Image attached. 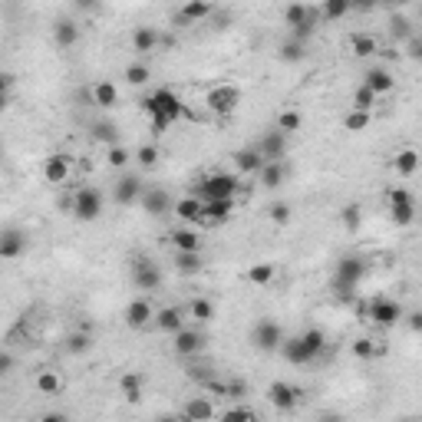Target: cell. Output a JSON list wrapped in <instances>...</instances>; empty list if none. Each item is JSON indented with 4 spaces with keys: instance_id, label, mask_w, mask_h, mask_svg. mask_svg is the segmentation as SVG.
<instances>
[{
    "instance_id": "cell-32",
    "label": "cell",
    "mask_w": 422,
    "mask_h": 422,
    "mask_svg": "<svg viewBox=\"0 0 422 422\" xmlns=\"http://www.w3.org/2000/svg\"><path fill=\"white\" fill-rule=\"evenodd\" d=\"M274 264H268V261H261V264H251V268H248V274H244V277H248V284H254V287H268L274 281Z\"/></svg>"
},
{
    "instance_id": "cell-22",
    "label": "cell",
    "mask_w": 422,
    "mask_h": 422,
    "mask_svg": "<svg viewBox=\"0 0 422 422\" xmlns=\"http://www.w3.org/2000/svg\"><path fill=\"white\" fill-rule=\"evenodd\" d=\"M284 175H287V168H284V162H281V159H268L264 165L257 168V179H261V185H264V188H281Z\"/></svg>"
},
{
    "instance_id": "cell-57",
    "label": "cell",
    "mask_w": 422,
    "mask_h": 422,
    "mask_svg": "<svg viewBox=\"0 0 422 422\" xmlns=\"http://www.w3.org/2000/svg\"><path fill=\"white\" fill-rule=\"evenodd\" d=\"M205 390L214 392V396H228V383H218V379H205Z\"/></svg>"
},
{
    "instance_id": "cell-28",
    "label": "cell",
    "mask_w": 422,
    "mask_h": 422,
    "mask_svg": "<svg viewBox=\"0 0 422 422\" xmlns=\"http://www.w3.org/2000/svg\"><path fill=\"white\" fill-rule=\"evenodd\" d=\"M316 23H320V14L307 7V17H303L301 23H297V27H290V37H294L297 43H307V40H310V37L316 33Z\"/></svg>"
},
{
    "instance_id": "cell-56",
    "label": "cell",
    "mask_w": 422,
    "mask_h": 422,
    "mask_svg": "<svg viewBox=\"0 0 422 422\" xmlns=\"http://www.w3.org/2000/svg\"><path fill=\"white\" fill-rule=\"evenodd\" d=\"M403 201H412V195H409L406 188H392V192H390V205H403Z\"/></svg>"
},
{
    "instance_id": "cell-12",
    "label": "cell",
    "mask_w": 422,
    "mask_h": 422,
    "mask_svg": "<svg viewBox=\"0 0 422 422\" xmlns=\"http://www.w3.org/2000/svg\"><path fill=\"white\" fill-rule=\"evenodd\" d=\"M23 251H27V234H23L20 228L0 231V257H3V261H17Z\"/></svg>"
},
{
    "instance_id": "cell-16",
    "label": "cell",
    "mask_w": 422,
    "mask_h": 422,
    "mask_svg": "<svg viewBox=\"0 0 422 422\" xmlns=\"http://www.w3.org/2000/svg\"><path fill=\"white\" fill-rule=\"evenodd\" d=\"M139 201H142L145 214H152V218H162V214H168V211H172V198H168L162 188H145Z\"/></svg>"
},
{
    "instance_id": "cell-60",
    "label": "cell",
    "mask_w": 422,
    "mask_h": 422,
    "mask_svg": "<svg viewBox=\"0 0 422 422\" xmlns=\"http://www.w3.org/2000/svg\"><path fill=\"white\" fill-rule=\"evenodd\" d=\"M10 370H14V356H10V353H0V376L10 373Z\"/></svg>"
},
{
    "instance_id": "cell-52",
    "label": "cell",
    "mask_w": 422,
    "mask_h": 422,
    "mask_svg": "<svg viewBox=\"0 0 422 422\" xmlns=\"http://www.w3.org/2000/svg\"><path fill=\"white\" fill-rule=\"evenodd\" d=\"M281 57L290 63H301L303 60V43H297V40H290V43L281 46Z\"/></svg>"
},
{
    "instance_id": "cell-2",
    "label": "cell",
    "mask_w": 422,
    "mask_h": 422,
    "mask_svg": "<svg viewBox=\"0 0 422 422\" xmlns=\"http://www.w3.org/2000/svg\"><path fill=\"white\" fill-rule=\"evenodd\" d=\"M142 109L149 112V116H162L168 122H179L185 116V103H181L175 92L168 90V86H159V90H152L145 99H142Z\"/></svg>"
},
{
    "instance_id": "cell-39",
    "label": "cell",
    "mask_w": 422,
    "mask_h": 422,
    "mask_svg": "<svg viewBox=\"0 0 422 422\" xmlns=\"http://www.w3.org/2000/svg\"><path fill=\"white\" fill-rule=\"evenodd\" d=\"M175 268L181 274H198L201 271V257H198V251H175Z\"/></svg>"
},
{
    "instance_id": "cell-13",
    "label": "cell",
    "mask_w": 422,
    "mask_h": 422,
    "mask_svg": "<svg viewBox=\"0 0 422 422\" xmlns=\"http://www.w3.org/2000/svg\"><path fill=\"white\" fill-rule=\"evenodd\" d=\"M231 211H234V198H208V201H201V221L221 225L231 218Z\"/></svg>"
},
{
    "instance_id": "cell-3",
    "label": "cell",
    "mask_w": 422,
    "mask_h": 422,
    "mask_svg": "<svg viewBox=\"0 0 422 422\" xmlns=\"http://www.w3.org/2000/svg\"><path fill=\"white\" fill-rule=\"evenodd\" d=\"M363 274H366V264H363L360 257H343L336 264V294H340L343 303L353 301V287L363 281Z\"/></svg>"
},
{
    "instance_id": "cell-24",
    "label": "cell",
    "mask_w": 422,
    "mask_h": 422,
    "mask_svg": "<svg viewBox=\"0 0 422 422\" xmlns=\"http://www.w3.org/2000/svg\"><path fill=\"white\" fill-rule=\"evenodd\" d=\"M159 43H162V37H159L155 27H136L132 30V50L136 53H152Z\"/></svg>"
},
{
    "instance_id": "cell-47",
    "label": "cell",
    "mask_w": 422,
    "mask_h": 422,
    "mask_svg": "<svg viewBox=\"0 0 422 422\" xmlns=\"http://www.w3.org/2000/svg\"><path fill=\"white\" fill-rule=\"evenodd\" d=\"M340 225L347 228V231H356V228L363 225V211H360V205H347V208H343V214H340Z\"/></svg>"
},
{
    "instance_id": "cell-5",
    "label": "cell",
    "mask_w": 422,
    "mask_h": 422,
    "mask_svg": "<svg viewBox=\"0 0 422 422\" xmlns=\"http://www.w3.org/2000/svg\"><path fill=\"white\" fill-rule=\"evenodd\" d=\"M195 195L201 198V201H208V198H234L238 195V179L228 175V172H214V175L198 181Z\"/></svg>"
},
{
    "instance_id": "cell-1",
    "label": "cell",
    "mask_w": 422,
    "mask_h": 422,
    "mask_svg": "<svg viewBox=\"0 0 422 422\" xmlns=\"http://www.w3.org/2000/svg\"><path fill=\"white\" fill-rule=\"evenodd\" d=\"M323 343H327V336H323V330H307L303 336H290V340H281V356H284L287 363H297V366H303V363L316 360V353L323 350Z\"/></svg>"
},
{
    "instance_id": "cell-55",
    "label": "cell",
    "mask_w": 422,
    "mask_h": 422,
    "mask_svg": "<svg viewBox=\"0 0 422 422\" xmlns=\"http://www.w3.org/2000/svg\"><path fill=\"white\" fill-rule=\"evenodd\" d=\"M241 396H248V383L244 379H231L228 383V399H241Z\"/></svg>"
},
{
    "instance_id": "cell-8",
    "label": "cell",
    "mask_w": 422,
    "mask_h": 422,
    "mask_svg": "<svg viewBox=\"0 0 422 422\" xmlns=\"http://www.w3.org/2000/svg\"><path fill=\"white\" fill-rule=\"evenodd\" d=\"M132 284H136L139 290H155V287L162 284L159 264H152L149 257H136V261H132Z\"/></svg>"
},
{
    "instance_id": "cell-18",
    "label": "cell",
    "mask_w": 422,
    "mask_h": 422,
    "mask_svg": "<svg viewBox=\"0 0 422 422\" xmlns=\"http://www.w3.org/2000/svg\"><path fill=\"white\" fill-rule=\"evenodd\" d=\"M172 336H175V353L179 356H192V353H198V350L205 347V336L198 330H192V327H181Z\"/></svg>"
},
{
    "instance_id": "cell-4",
    "label": "cell",
    "mask_w": 422,
    "mask_h": 422,
    "mask_svg": "<svg viewBox=\"0 0 422 422\" xmlns=\"http://www.w3.org/2000/svg\"><path fill=\"white\" fill-rule=\"evenodd\" d=\"M205 106H208L211 112H218V116H231V112L241 106V86H234V83H218V86H211L208 96H205Z\"/></svg>"
},
{
    "instance_id": "cell-19",
    "label": "cell",
    "mask_w": 422,
    "mask_h": 422,
    "mask_svg": "<svg viewBox=\"0 0 422 422\" xmlns=\"http://www.w3.org/2000/svg\"><path fill=\"white\" fill-rule=\"evenodd\" d=\"M53 43L60 46V50H70V46L79 43V23L70 20V17H63L53 23Z\"/></svg>"
},
{
    "instance_id": "cell-15",
    "label": "cell",
    "mask_w": 422,
    "mask_h": 422,
    "mask_svg": "<svg viewBox=\"0 0 422 422\" xmlns=\"http://www.w3.org/2000/svg\"><path fill=\"white\" fill-rule=\"evenodd\" d=\"M257 152H261V159L268 162V159H284L287 152V136L281 129H274V132H264L261 142H257Z\"/></svg>"
},
{
    "instance_id": "cell-29",
    "label": "cell",
    "mask_w": 422,
    "mask_h": 422,
    "mask_svg": "<svg viewBox=\"0 0 422 422\" xmlns=\"http://www.w3.org/2000/svg\"><path fill=\"white\" fill-rule=\"evenodd\" d=\"M92 103L103 106V109H112V106L119 103V90H116L109 79H103V83H96V86H92Z\"/></svg>"
},
{
    "instance_id": "cell-58",
    "label": "cell",
    "mask_w": 422,
    "mask_h": 422,
    "mask_svg": "<svg viewBox=\"0 0 422 422\" xmlns=\"http://www.w3.org/2000/svg\"><path fill=\"white\" fill-rule=\"evenodd\" d=\"M376 7V0H350V10H360V14H370Z\"/></svg>"
},
{
    "instance_id": "cell-45",
    "label": "cell",
    "mask_w": 422,
    "mask_h": 422,
    "mask_svg": "<svg viewBox=\"0 0 422 422\" xmlns=\"http://www.w3.org/2000/svg\"><path fill=\"white\" fill-rule=\"evenodd\" d=\"M159 159H162V152H159V145H152V142H149V145H142V149L136 152V162L142 168H155V165H159Z\"/></svg>"
},
{
    "instance_id": "cell-53",
    "label": "cell",
    "mask_w": 422,
    "mask_h": 422,
    "mask_svg": "<svg viewBox=\"0 0 422 422\" xmlns=\"http://www.w3.org/2000/svg\"><path fill=\"white\" fill-rule=\"evenodd\" d=\"M303 17H307V7H303V3H290V7H287L284 10V20H287V27H297V23H301Z\"/></svg>"
},
{
    "instance_id": "cell-41",
    "label": "cell",
    "mask_w": 422,
    "mask_h": 422,
    "mask_svg": "<svg viewBox=\"0 0 422 422\" xmlns=\"http://www.w3.org/2000/svg\"><path fill=\"white\" fill-rule=\"evenodd\" d=\"M125 79H129V86H145L152 79V70L145 63H129L125 66Z\"/></svg>"
},
{
    "instance_id": "cell-48",
    "label": "cell",
    "mask_w": 422,
    "mask_h": 422,
    "mask_svg": "<svg viewBox=\"0 0 422 422\" xmlns=\"http://www.w3.org/2000/svg\"><path fill=\"white\" fill-rule=\"evenodd\" d=\"M290 214H294V211H290L287 201H274L271 208H268V218H271L274 225H290Z\"/></svg>"
},
{
    "instance_id": "cell-64",
    "label": "cell",
    "mask_w": 422,
    "mask_h": 422,
    "mask_svg": "<svg viewBox=\"0 0 422 422\" xmlns=\"http://www.w3.org/2000/svg\"><path fill=\"white\" fill-rule=\"evenodd\" d=\"M409 323H412V330L419 333V327H422V320H419V314H412V316H409Z\"/></svg>"
},
{
    "instance_id": "cell-46",
    "label": "cell",
    "mask_w": 422,
    "mask_h": 422,
    "mask_svg": "<svg viewBox=\"0 0 422 422\" xmlns=\"http://www.w3.org/2000/svg\"><path fill=\"white\" fill-rule=\"evenodd\" d=\"M379 353L376 340H370V336H360V340H353V356H360V360H373Z\"/></svg>"
},
{
    "instance_id": "cell-50",
    "label": "cell",
    "mask_w": 422,
    "mask_h": 422,
    "mask_svg": "<svg viewBox=\"0 0 422 422\" xmlns=\"http://www.w3.org/2000/svg\"><path fill=\"white\" fill-rule=\"evenodd\" d=\"M92 136L99 139V142H106V145H112V142L119 139V132H116V125H109V122H96V125H92Z\"/></svg>"
},
{
    "instance_id": "cell-51",
    "label": "cell",
    "mask_w": 422,
    "mask_h": 422,
    "mask_svg": "<svg viewBox=\"0 0 422 422\" xmlns=\"http://www.w3.org/2000/svg\"><path fill=\"white\" fill-rule=\"evenodd\" d=\"M221 419H228V422H251L254 419V409L234 406V409H228V412H221Z\"/></svg>"
},
{
    "instance_id": "cell-44",
    "label": "cell",
    "mask_w": 422,
    "mask_h": 422,
    "mask_svg": "<svg viewBox=\"0 0 422 422\" xmlns=\"http://www.w3.org/2000/svg\"><path fill=\"white\" fill-rule=\"evenodd\" d=\"M188 314L195 316L198 323H211V316H214V303L205 301V297H198V301H192V307H188Z\"/></svg>"
},
{
    "instance_id": "cell-6",
    "label": "cell",
    "mask_w": 422,
    "mask_h": 422,
    "mask_svg": "<svg viewBox=\"0 0 422 422\" xmlns=\"http://www.w3.org/2000/svg\"><path fill=\"white\" fill-rule=\"evenodd\" d=\"M79 221H96L103 214V192L99 188H79L73 195V205H70Z\"/></svg>"
},
{
    "instance_id": "cell-35",
    "label": "cell",
    "mask_w": 422,
    "mask_h": 422,
    "mask_svg": "<svg viewBox=\"0 0 422 422\" xmlns=\"http://www.w3.org/2000/svg\"><path fill=\"white\" fill-rule=\"evenodd\" d=\"M63 390V379L53 373V370H40L37 373V392H43V396H57Z\"/></svg>"
},
{
    "instance_id": "cell-63",
    "label": "cell",
    "mask_w": 422,
    "mask_h": 422,
    "mask_svg": "<svg viewBox=\"0 0 422 422\" xmlns=\"http://www.w3.org/2000/svg\"><path fill=\"white\" fill-rule=\"evenodd\" d=\"M7 106H10V92H0V112H3Z\"/></svg>"
},
{
    "instance_id": "cell-42",
    "label": "cell",
    "mask_w": 422,
    "mask_h": 422,
    "mask_svg": "<svg viewBox=\"0 0 422 422\" xmlns=\"http://www.w3.org/2000/svg\"><path fill=\"white\" fill-rule=\"evenodd\" d=\"M366 125H370V112H363V109H350L343 116V129L347 132H363Z\"/></svg>"
},
{
    "instance_id": "cell-59",
    "label": "cell",
    "mask_w": 422,
    "mask_h": 422,
    "mask_svg": "<svg viewBox=\"0 0 422 422\" xmlns=\"http://www.w3.org/2000/svg\"><path fill=\"white\" fill-rule=\"evenodd\" d=\"M10 86H14V73L0 70V92H10Z\"/></svg>"
},
{
    "instance_id": "cell-34",
    "label": "cell",
    "mask_w": 422,
    "mask_h": 422,
    "mask_svg": "<svg viewBox=\"0 0 422 422\" xmlns=\"http://www.w3.org/2000/svg\"><path fill=\"white\" fill-rule=\"evenodd\" d=\"M119 390L129 403H139V399H142V376H139V373H122Z\"/></svg>"
},
{
    "instance_id": "cell-20",
    "label": "cell",
    "mask_w": 422,
    "mask_h": 422,
    "mask_svg": "<svg viewBox=\"0 0 422 422\" xmlns=\"http://www.w3.org/2000/svg\"><path fill=\"white\" fill-rule=\"evenodd\" d=\"M152 316H155V307L145 297H136V301H129V307H125V323L129 327H145V323H152Z\"/></svg>"
},
{
    "instance_id": "cell-10",
    "label": "cell",
    "mask_w": 422,
    "mask_h": 422,
    "mask_svg": "<svg viewBox=\"0 0 422 422\" xmlns=\"http://www.w3.org/2000/svg\"><path fill=\"white\" fill-rule=\"evenodd\" d=\"M281 340H284V330H281L274 320H257L254 323V347L257 350L271 353V350L281 347Z\"/></svg>"
},
{
    "instance_id": "cell-7",
    "label": "cell",
    "mask_w": 422,
    "mask_h": 422,
    "mask_svg": "<svg viewBox=\"0 0 422 422\" xmlns=\"http://www.w3.org/2000/svg\"><path fill=\"white\" fill-rule=\"evenodd\" d=\"M366 320H373L376 327H392L403 320V307L396 301H386V297H376V301L366 303Z\"/></svg>"
},
{
    "instance_id": "cell-25",
    "label": "cell",
    "mask_w": 422,
    "mask_h": 422,
    "mask_svg": "<svg viewBox=\"0 0 422 422\" xmlns=\"http://www.w3.org/2000/svg\"><path fill=\"white\" fill-rule=\"evenodd\" d=\"M350 50H353V57H360V60H370V57H376V37H370V33H353L350 37Z\"/></svg>"
},
{
    "instance_id": "cell-21",
    "label": "cell",
    "mask_w": 422,
    "mask_h": 422,
    "mask_svg": "<svg viewBox=\"0 0 422 422\" xmlns=\"http://www.w3.org/2000/svg\"><path fill=\"white\" fill-rule=\"evenodd\" d=\"M172 211H175V218H179V221H185V225H198V221H201V198H198V195L181 198V201H175V205H172Z\"/></svg>"
},
{
    "instance_id": "cell-38",
    "label": "cell",
    "mask_w": 422,
    "mask_h": 422,
    "mask_svg": "<svg viewBox=\"0 0 422 422\" xmlns=\"http://www.w3.org/2000/svg\"><path fill=\"white\" fill-rule=\"evenodd\" d=\"M303 125V116L297 112V109H284L281 116H277V129L284 132V136H290V132H301Z\"/></svg>"
},
{
    "instance_id": "cell-33",
    "label": "cell",
    "mask_w": 422,
    "mask_h": 422,
    "mask_svg": "<svg viewBox=\"0 0 422 422\" xmlns=\"http://www.w3.org/2000/svg\"><path fill=\"white\" fill-rule=\"evenodd\" d=\"M390 218L396 228H409L416 221V201H403V205H390Z\"/></svg>"
},
{
    "instance_id": "cell-27",
    "label": "cell",
    "mask_w": 422,
    "mask_h": 422,
    "mask_svg": "<svg viewBox=\"0 0 422 422\" xmlns=\"http://www.w3.org/2000/svg\"><path fill=\"white\" fill-rule=\"evenodd\" d=\"M181 416L185 419H195V422H201V419H214L218 412H214V406H211V399H192V403H185V409H181Z\"/></svg>"
},
{
    "instance_id": "cell-61",
    "label": "cell",
    "mask_w": 422,
    "mask_h": 422,
    "mask_svg": "<svg viewBox=\"0 0 422 422\" xmlns=\"http://www.w3.org/2000/svg\"><path fill=\"white\" fill-rule=\"evenodd\" d=\"M73 3H76V10H92L99 0H73Z\"/></svg>"
},
{
    "instance_id": "cell-40",
    "label": "cell",
    "mask_w": 422,
    "mask_h": 422,
    "mask_svg": "<svg viewBox=\"0 0 422 422\" xmlns=\"http://www.w3.org/2000/svg\"><path fill=\"white\" fill-rule=\"evenodd\" d=\"M129 159H132V152L125 149V145H119V142L106 145V162H109L112 168H125L129 165Z\"/></svg>"
},
{
    "instance_id": "cell-30",
    "label": "cell",
    "mask_w": 422,
    "mask_h": 422,
    "mask_svg": "<svg viewBox=\"0 0 422 422\" xmlns=\"http://www.w3.org/2000/svg\"><path fill=\"white\" fill-rule=\"evenodd\" d=\"M396 172L403 175V179H412L416 175V168H419V152L416 149H403V152H396Z\"/></svg>"
},
{
    "instance_id": "cell-36",
    "label": "cell",
    "mask_w": 422,
    "mask_h": 422,
    "mask_svg": "<svg viewBox=\"0 0 422 422\" xmlns=\"http://www.w3.org/2000/svg\"><path fill=\"white\" fill-rule=\"evenodd\" d=\"M168 238H172V244H175V251H198V248H201V238H198L195 231H185V228L172 231Z\"/></svg>"
},
{
    "instance_id": "cell-49",
    "label": "cell",
    "mask_w": 422,
    "mask_h": 422,
    "mask_svg": "<svg viewBox=\"0 0 422 422\" xmlns=\"http://www.w3.org/2000/svg\"><path fill=\"white\" fill-rule=\"evenodd\" d=\"M390 33L396 37V40H409V37H412V23H409L406 17H392V20H390Z\"/></svg>"
},
{
    "instance_id": "cell-11",
    "label": "cell",
    "mask_w": 422,
    "mask_h": 422,
    "mask_svg": "<svg viewBox=\"0 0 422 422\" xmlns=\"http://www.w3.org/2000/svg\"><path fill=\"white\" fill-rule=\"evenodd\" d=\"M268 399H271L274 409L290 412V409L297 406V399H301V390L290 386V383H284V379H277V383H271V390H268Z\"/></svg>"
},
{
    "instance_id": "cell-23",
    "label": "cell",
    "mask_w": 422,
    "mask_h": 422,
    "mask_svg": "<svg viewBox=\"0 0 422 422\" xmlns=\"http://www.w3.org/2000/svg\"><path fill=\"white\" fill-rule=\"evenodd\" d=\"M152 320H155V327H159V330H165V333H175V330L185 327V314H181L179 307H159Z\"/></svg>"
},
{
    "instance_id": "cell-62",
    "label": "cell",
    "mask_w": 422,
    "mask_h": 422,
    "mask_svg": "<svg viewBox=\"0 0 422 422\" xmlns=\"http://www.w3.org/2000/svg\"><path fill=\"white\" fill-rule=\"evenodd\" d=\"M376 3H386V7H392V10H399V7H406L409 0H376Z\"/></svg>"
},
{
    "instance_id": "cell-26",
    "label": "cell",
    "mask_w": 422,
    "mask_h": 422,
    "mask_svg": "<svg viewBox=\"0 0 422 422\" xmlns=\"http://www.w3.org/2000/svg\"><path fill=\"white\" fill-rule=\"evenodd\" d=\"M234 165H238L241 175H257V168L264 165V159H261L257 149H241V152H234Z\"/></svg>"
},
{
    "instance_id": "cell-9",
    "label": "cell",
    "mask_w": 422,
    "mask_h": 422,
    "mask_svg": "<svg viewBox=\"0 0 422 422\" xmlns=\"http://www.w3.org/2000/svg\"><path fill=\"white\" fill-rule=\"evenodd\" d=\"M142 192H145V181L139 179V175H122L116 181V188H112V198H116V205L129 208V205H136L139 198H142Z\"/></svg>"
},
{
    "instance_id": "cell-43",
    "label": "cell",
    "mask_w": 422,
    "mask_h": 422,
    "mask_svg": "<svg viewBox=\"0 0 422 422\" xmlns=\"http://www.w3.org/2000/svg\"><path fill=\"white\" fill-rule=\"evenodd\" d=\"M376 92L370 90V86H360V90L353 92V109H363V112H373V106H376Z\"/></svg>"
},
{
    "instance_id": "cell-31",
    "label": "cell",
    "mask_w": 422,
    "mask_h": 422,
    "mask_svg": "<svg viewBox=\"0 0 422 422\" xmlns=\"http://www.w3.org/2000/svg\"><path fill=\"white\" fill-rule=\"evenodd\" d=\"M208 14H211V0H188V3L181 7L179 20H185V23H198V20H205Z\"/></svg>"
},
{
    "instance_id": "cell-17",
    "label": "cell",
    "mask_w": 422,
    "mask_h": 422,
    "mask_svg": "<svg viewBox=\"0 0 422 422\" xmlns=\"http://www.w3.org/2000/svg\"><path fill=\"white\" fill-rule=\"evenodd\" d=\"M363 86H370L376 96H386V92L396 90V76L390 70H383V66H373V70H366V76H363Z\"/></svg>"
},
{
    "instance_id": "cell-14",
    "label": "cell",
    "mask_w": 422,
    "mask_h": 422,
    "mask_svg": "<svg viewBox=\"0 0 422 422\" xmlns=\"http://www.w3.org/2000/svg\"><path fill=\"white\" fill-rule=\"evenodd\" d=\"M70 172H73V162H70V155H63V152L50 155L43 162V179L50 181V185H63V181L70 179Z\"/></svg>"
},
{
    "instance_id": "cell-54",
    "label": "cell",
    "mask_w": 422,
    "mask_h": 422,
    "mask_svg": "<svg viewBox=\"0 0 422 422\" xmlns=\"http://www.w3.org/2000/svg\"><path fill=\"white\" fill-rule=\"evenodd\" d=\"M90 347H92V340H90V333H86V330L70 336V353H86Z\"/></svg>"
},
{
    "instance_id": "cell-37",
    "label": "cell",
    "mask_w": 422,
    "mask_h": 422,
    "mask_svg": "<svg viewBox=\"0 0 422 422\" xmlns=\"http://www.w3.org/2000/svg\"><path fill=\"white\" fill-rule=\"evenodd\" d=\"M350 14V0H323L320 3V20H343Z\"/></svg>"
}]
</instances>
